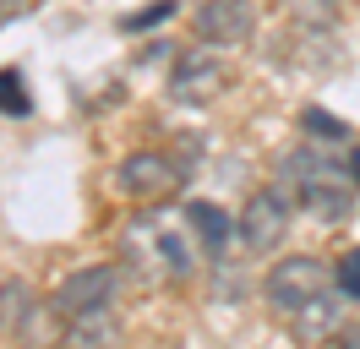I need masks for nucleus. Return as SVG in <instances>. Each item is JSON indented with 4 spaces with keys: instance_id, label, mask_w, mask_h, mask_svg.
<instances>
[{
    "instance_id": "423d86ee",
    "label": "nucleus",
    "mask_w": 360,
    "mask_h": 349,
    "mask_svg": "<svg viewBox=\"0 0 360 349\" xmlns=\"http://www.w3.org/2000/svg\"><path fill=\"white\" fill-rule=\"evenodd\" d=\"M290 224H295V202L278 186H268V191H251L246 208L235 213V240L246 246L251 257H273L290 240Z\"/></svg>"
},
{
    "instance_id": "6ab92c4d",
    "label": "nucleus",
    "mask_w": 360,
    "mask_h": 349,
    "mask_svg": "<svg viewBox=\"0 0 360 349\" xmlns=\"http://www.w3.org/2000/svg\"><path fill=\"white\" fill-rule=\"evenodd\" d=\"M349 174H355V186H360V148L349 153Z\"/></svg>"
},
{
    "instance_id": "9b49d317",
    "label": "nucleus",
    "mask_w": 360,
    "mask_h": 349,
    "mask_svg": "<svg viewBox=\"0 0 360 349\" xmlns=\"http://www.w3.org/2000/svg\"><path fill=\"white\" fill-rule=\"evenodd\" d=\"M44 305L49 300H39V289L27 279H6L0 284V333H6V338H22Z\"/></svg>"
},
{
    "instance_id": "0eeeda50",
    "label": "nucleus",
    "mask_w": 360,
    "mask_h": 349,
    "mask_svg": "<svg viewBox=\"0 0 360 349\" xmlns=\"http://www.w3.org/2000/svg\"><path fill=\"white\" fill-rule=\"evenodd\" d=\"M180 180H186V164H175L164 148H136V153H126V158H120V170H115V186L131 196L136 208L164 202Z\"/></svg>"
},
{
    "instance_id": "a211bd4d",
    "label": "nucleus",
    "mask_w": 360,
    "mask_h": 349,
    "mask_svg": "<svg viewBox=\"0 0 360 349\" xmlns=\"http://www.w3.org/2000/svg\"><path fill=\"white\" fill-rule=\"evenodd\" d=\"M333 349H360V322H344V333L333 338Z\"/></svg>"
},
{
    "instance_id": "dca6fc26",
    "label": "nucleus",
    "mask_w": 360,
    "mask_h": 349,
    "mask_svg": "<svg viewBox=\"0 0 360 349\" xmlns=\"http://www.w3.org/2000/svg\"><path fill=\"white\" fill-rule=\"evenodd\" d=\"M175 11V0H158V6H148V11H131V17H120V27L126 33H136V27H153V22H164Z\"/></svg>"
},
{
    "instance_id": "1a4fd4ad",
    "label": "nucleus",
    "mask_w": 360,
    "mask_h": 349,
    "mask_svg": "<svg viewBox=\"0 0 360 349\" xmlns=\"http://www.w3.org/2000/svg\"><path fill=\"white\" fill-rule=\"evenodd\" d=\"M284 322H290V333L300 344H333L338 333H344V322H349V317H344V289H338V284L322 289L316 300H306L295 317H284Z\"/></svg>"
},
{
    "instance_id": "aec40b11",
    "label": "nucleus",
    "mask_w": 360,
    "mask_h": 349,
    "mask_svg": "<svg viewBox=\"0 0 360 349\" xmlns=\"http://www.w3.org/2000/svg\"><path fill=\"white\" fill-rule=\"evenodd\" d=\"M11 11H17V0H0V22L11 17Z\"/></svg>"
},
{
    "instance_id": "f8f14e48",
    "label": "nucleus",
    "mask_w": 360,
    "mask_h": 349,
    "mask_svg": "<svg viewBox=\"0 0 360 349\" xmlns=\"http://www.w3.org/2000/svg\"><path fill=\"white\" fill-rule=\"evenodd\" d=\"M126 327L115 311H98V317H71L60 322V349H120Z\"/></svg>"
},
{
    "instance_id": "39448f33",
    "label": "nucleus",
    "mask_w": 360,
    "mask_h": 349,
    "mask_svg": "<svg viewBox=\"0 0 360 349\" xmlns=\"http://www.w3.org/2000/svg\"><path fill=\"white\" fill-rule=\"evenodd\" d=\"M322 289H333V262L295 251V257H278L268 267V279H262V300H268L278 317H295V311H300L306 300H316Z\"/></svg>"
},
{
    "instance_id": "7ed1b4c3",
    "label": "nucleus",
    "mask_w": 360,
    "mask_h": 349,
    "mask_svg": "<svg viewBox=\"0 0 360 349\" xmlns=\"http://www.w3.org/2000/svg\"><path fill=\"white\" fill-rule=\"evenodd\" d=\"M120 289H126V267L115 262H88L49 289V317L55 322H71V317H98V311H115L120 305Z\"/></svg>"
},
{
    "instance_id": "4468645a",
    "label": "nucleus",
    "mask_w": 360,
    "mask_h": 349,
    "mask_svg": "<svg viewBox=\"0 0 360 349\" xmlns=\"http://www.w3.org/2000/svg\"><path fill=\"white\" fill-rule=\"evenodd\" d=\"M300 126H306L311 142H344V120H333L328 109H306V115H300Z\"/></svg>"
},
{
    "instance_id": "ddd939ff",
    "label": "nucleus",
    "mask_w": 360,
    "mask_h": 349,
    "mask_svg": "<svg viewBox=\"0 0 360 349\" xmlns=\"http://www.w3.org/2000/svg\"><path fill=\"white\" fill-rule=\"evenodd\" d=\"M333 284L344 289V300H360V246H349V251L333 262Z\"/></svg>"
},
{
    "instance_id": "f03ea898",
    "label": "nucleus",
    "mask_w": 360,
    "mask_h": 349,
    "mask_svg": "<svg viewBox=\"0 0 360 349\" xmlns=\"http://www.w3.org/2000/svg\"><path fill=\"white\" fill-rule=\"evenodd\" d=\"M120 246H126L131 267L153 273V279H169V284L197 279V267L207 262L202 246H197V235H191V224H186V213H142V218H131L126 235H120Z\"/></svg>"
},
{
    "instance_id": "f257e3e1",
    "label": "nucleus",
    "mask_w": 360,
    "mask_h": 349,
    "mask_svg": "<svg viewBox=\"0 0 360 349\" xmlns=\"http://www.w3.org/2000/svg\"><path fill=\"white\" fill-rule=\"evenodd\" d=\"M278 191L290 196L300 213L322 218V224H338V218H349L355 208V174H349V158H333V153L322 148V142H300L278 158Z\"/></svg>"
},
{
    "instance_id": "2eb2a0df",
    "label": "nucleus",
    "mask_w": 360,
    "mask_h": 349,
    "mask_svg": "<svg viewBox=\"0 0 360 349\" xmlns=\"http://www.w3.org/2000/svg\"><path fill=\"white\" fill-rule=\"evenodd\" d=\"M0 109H11V115L33 109V99L22 93V71H0Z\"/></svg>"
},
{
    "instance_id": "9d476101",
    "label": "nucleus",
    "mask_w": 360,
    "mask_h": 349,
    "mask_svg": "<svg viewBox=\"0 0 360 349\" xmlns=\"http://www.w3.org/2000/svg\"><path fill=\"white\" fill-rule=\"evenodd\" d=\"M186 213V224H191V235H197V246H202V257H224V246L235 240V218L219 208V202H186L180 208Z\"/></svg>"
},
{
    "instance_id": "6e6552de",
    "label": "nucleus",
    "mask_w": 360,
    "mask_h": 349,
    "mask_svg": "<svg viewBox=\"0 0 360 349\" xmlns=\"http://www.w3.org/2000/svg\"><path fill=\"white\" fill-rule=\"evenodd\" d=\"M191 33L207 49H240L257 39V6L251 0H202L191 11Z\"/></svg>"
},
{
    "instance_id": "20e7f679",
    "label": "nucleus",
    "mask_w": 360,
    "mask_h": 349,
    "mask_svg": "<svg viewBox=\"0 0 360 349\" xmlns=\"http://www.w3.org/2000/svg\"><path fill=\"white\" fill-rule=\"evenodd\" d=\"M229 82H235V71H229L224 49H207V44H197V49H186V55H175V65H169V104L180 109H207L213 99H224Z\"/></svg>"
},
{
    "instance_id": "f3484780",
    "label": "nucleus",
    "mask_w": 360,
    "mask_h": 349,
    "mask_svg": "<svg viewBox=\"0 0 360 349\" xmlns=\"http://www.w3.org/2000/svg\"><path fill=\"white\" fill-rule=\"evenodd\" d=\"M300 11H306V17H316V22H328L338 11V0H300Z\"/></svg>"
}]
</instances>
